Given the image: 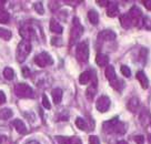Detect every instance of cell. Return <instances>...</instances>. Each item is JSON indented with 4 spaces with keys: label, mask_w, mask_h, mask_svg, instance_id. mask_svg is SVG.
<instances>
[{
    "label": "cell",
    "mask_w": 151,
    "mask_h": 144,
    "mask_svg": "<svg viewBox=\"0 0 151 144\" xmlns=\"http://www.w3.org/2000/svg\"><path fill=\"white\" fill-rule=\"evenodd\" d=\"M30 52H31V44H30V42L27 41V40H22L18 44V48H17V53H16L17 60L19 62H24L26 60V58L29 56Z\"/></svg>",
    "instance_id": "cell-1"
},
{
    "label": "cell",
    "mask_w": 151,
    "mask_h": 144,
    "mask_svg": "<svg viewBox=\"0 0 151 144\" xmlns=\"http://www.w3.org/2000/svg\"><path fill=\"white\" fill-rule=\"evenodd\" d=\"M14 93L18 98H32L33 97V90L28 84L26 83H18L14 87Z\"/></svg>",
    "instance_id": "cell-2"
},
{
    "label": "cell",
    "mask_w": 151,
    "mask_h": 144,
    "mask_svg": "<svg viewBox=\"0 0 151 144\" xmlns=\"http://www.w3.org/2000/svg\"><path fill=\"white\" fill-rule=\"evenodd\" d=\"M76 57L80 62H86L89 59V47L86 41L78 44L77 50H76Z\"/></svg>",
    "instance_id": "cell-3"
},
{
    "label": "cell",
    "mask_w": 151,
    "mask_h": 144,
    "mask_svg": "<svg viewBox=\"0 0 151 144\" xmlns=\"http://www.w3.org/2000/svg\"><path fill=\"white\" fill-rule=\"evenodd\" d=\"M82 33H83V27L78 22V19L75 18L73 19V27L70 32V44H73L78 41V39L82 36Z\"/></svg>",
    "instance_id": "cell-4"
},
{
    "label": "cell",
    "mask_w": 151,
    "mask_h": 144,
    "mask_svg": "<svg viewBox=\"0 0 151 144\" xmlns=\"http://www.w3.org/2000/svg\"><path fill=\"white\" fill-rule=\"evenodd\" d=\"M35 62H36V64H37L38 67L45 68V67H47V65L52 64V63H53V60H52V58L48 54L47 52H42V53L38 54V56L35 58Z\"/></svg>",
    "instance_id": "cell-5"
},
{
    "label": "cell",
    "mask_w": 151,
    "mask_h": 144,
    "mask_svg": "<svg viewBox=\"0 0 151 144\" xmlns=\"http://www.w3.org/2000/svg\"><path fill=\"white\" fill-rule=\"evenodd\" d=\"M96 107H97V110L99 112H101V113L107 112V110L110 107V99H109L108 97H106V95L100 97V98L98 99V101H97Z\"/></svg>",
    "instance_id": "cell-6"
},
{
    "label": "cell",
    "mask_w": 151,
    "mask_h": 144,
    "mask_svg": "<svg viewBox=\"0 0 151 144\" xmlns=\"http://www.w3.org/2000/svg\"><path fill=\"white\" fill-rule=\"evenodd\" d=\"M129 17L131 19L132 21V24H134V26H138V23L141 22V10L139 9L138 7H132L130 11H129Z\"/></svg>",
    "instance_id": "cell-7"
},
{
    "label": "cell",
    "mask_w": 151,
    "mask_h": 144,
    "mask_svg": "<svg viewBox=\"0 0 151 144\" xmlns=\"http://www.w3.org/2000/svg\"><path fill=\"white\" fill-rule=\"evenodd\" d=\"M98 39L101 41H113L116 39V33L111 30H104L98 34Z\"/></svg>",
    "instance_id": "cell-8"
},
{
    "label": "cell",
    "mask_w": 151,
    "mask_h": 144,
    "mask_svg": "<svg viewBox=\"0 0 151 144\" xmlns=\"http://www.w3.org/2000/svg\"><path fill=\"white\" fill-rule=\"evenodd\" d=\"M57 141L60 144H82L80 139L78 138H63V136H57Z\"/></svg>",
    "instance_id": "cell-9"
},
{
    "label": "cell",
    "mask_w": 151,
    "mask_h": 144,
    "mask_svg": "<svg viewBox=\"0 0 151 144\" xmlns=\"http://www.w3.org/2000/svg\"><path fill=\"white\" fill-rule=\"evenodd\" d=\"M118 117H114L112 120H110L108 122H104V130L107 132V133H111L114 131V128L117 125V123H118Z\"/></svg>",
    "instance_id": "cell-10"
},
{
    "label": "cell",
    "mask_w": 151,
    "mask_h": 144,
    "mask_svg": "<svg viewBox=\"0 0 151 144\" xmlns=\"http://www.w3.org/2000/svg\"><path fill=\"white\" fill-rule=\"evenodd\" d=\"M119 12V9H118V5L116 4V2H109L108 7H107V14H108L109 17H116Z\"/></svg>",
    "instance_id": "cell-11"
},
{
    "label": "cell",
    "mask_w": 151,
    "mask_h": 144,
    "mask_svg": "<svg viewBox=\"0 0 151 144\" xmlns=\"http://www.w3.org/2000/svg\"><path fill=\"white\" fill-rule=\"evenodd\" d=\"M20 36L24 38V40L29 41V39H31L33 37V30L26 26V27L20 29Z\"/></svg>",
    "instance_id": "cell-12"
},
{
    "label": "cell",
    "mask_w": 151,
    "mask_h": 144,
    "mask_svg": "<svg viewBox=\"0 0 151 144\" xmlns=\"http://www.w3.org/2000/svg\"><path fill=\"white\" fill-rule=\"evenodd\" d=\"M137 79L139 80V82H140L142 88L148 89V87H149V80L147 78V75H145V72H142V71L137 72Z\"/></svg>",
    "instance_id": "cell-13"
},
{
    "label": "cell",
    "mask_w": 151,
    "mask_h": 144,
    "mask_svg": "<svg viewBox=\"0 0 151 144\" xmlns=\"http://www.w3.org/2000/svg\"><path fill=\"white\" fill-rule=\"evenodd\" d=\"M12 125L16 128L17 132L20 133V134H24V133H27V128H26L24 123L21 121V120H14V121L12 122Z\"/></svg>",
    "instance_id": "cell-14"
},
{
    "label": "cell",
    "mask_w": 151,
    "mask_h": 144,
    "mask_svg": "<svg viewBox=\"0 0 151 144\" xmlns=\"http://www.w3.org/2000/svg\"><path fill=\"white\" fill-rule=\"evenodd\" d=\"M50 30L55 33H62L63 28H62L61 24L58 22L57 20L51 19V20H50Z\"/></svg>",
    "instance_id": "cell-15"
},
{
    "label": "cell",
    "mask_w": 151,
    "mask_h": 144,
    "mask_svg": "<svg viewBox=\"0 0 151 144\" xmlns=\"http://www.w3.org/2000/svg\"><path fill=\"white\" fill-rule=\"evenodd\" d=\"M51 95H52V100H53V102L56 103V104H59L60 101H61L62 99V90L59 88L57 89H53L51 92Z\"/></svg>",
    "instance_id": "cell-16"
},
{
    "label": "cell",
    "mask_w": 151,
    "mask_h": 144,
    "mask_svg": "<svg viewBox=\"0 0 151 144\" xmlns=\"http://www.w3.org/2000/svg\"><path fill=\"white\" fill-rule=\"evenodd\" d=\"M96 62L99 67H106L109 62V58L108 56H106L104 53H99L98 56L96 57Z\"/></svg>",
    "instance_id": "cell-17"
},
{
    "label": "cell",
    "mask_w": 151,
    "mask_h": 144,
    "mask_svg": "<svg viewBox=\"0 0 151 144\" xmlns=\"http://www.w3.org/2000/svg\"><path fill=\"white\" fill-rule=\"evenodd\" d=\"M120 22H121V26H122L124 29H129L132 27V21L128 14H122V16L120 17Z\"/></svg>",
    "instance_id": "cell-18"
},
{
    "label": "cell",
    "mask_w": 151,
    "mask_h": 144,
    "mask_svg": "<svg viewBox=\"0 0 151 144\" xmlns=\"http://www.w3.org/2000/svg\"><path fill=\"white\" fill-rule=\"evenodd\" d=\"M104 75H106V78L111 82L113 80H116V71H114V68L112 65H108L106 68V71H104Z\"/></svg>",
    "instance_id": "cell-19"
},
{
    "label": "cell",
    "mask_w": 151,
    "mask_h": 144,
    "mask_svg": "<svg viewBox=\"0 0 151 144\" xmlns=\"http://www.w3.org/2000/svg\"><path fill=\"white\" fill-rule=\"evenodd\" d=\"M139 99L138 98H131L128 102V110H130L131 112H136L139 107Z\"/></svg>",
    "instance_id": "cell-20"
},
{
    "label": "cell",
    "mask_w": 151,
    "mask_h": 144,
    "mask_svg": "<svg viewBox=\"0 0 151 144\" xmlns=\"http://www.w3.org/2000/svg\"><path fill=\"white\" fill-rule=\"evenodd\" d=\"M88 18H89L90 22L92 23V24H97V23L99 22V14H98V12L93 9L89 10V12H88Z\"/></svg>",
    "instance_id": "cell-21"
},
{
    "label": "cell",
    "mask_w": 151,
    "mask_h": 144,
    "mask_svg": "<svg viewBox=\"0 0 151 144\" xmlns=\"http://www.w3.org/2000/svg\"><path fill=\"white\" fill-rule=\"evenodd\" d=\"M90 80H91V75H90L89 71H85V72H82L79 77V82L80 84H87L90 82Z\"/></svg>",
    "instance_id": "cell-22"
},
{
    "label": "cell",
    "mask_w": 151,
    "mask_h": 144,
    "mask_svg": "<svg viewBox=\"0 0 151 144\" xmlns=\"http://www.w3.org/2000/svg\"><path fill=\"white\" fill-rule=\"evenodd\" d=\"M10 16L8 11H6L4 8H0V23H8Z\"/></svg>",
    "instance_id": "cell-23"
},
{
    "label": "cell",
    "mask_w": 151,
    "mask_h": 144,
    "mask_svg": "<svg viewBox=\"0 0 151 144\" xmlns=\"http://www.w3.org/2000/svg\"><path fill=\"white\" fill-rule=\"evenodd\" d=\"M11 31L9 30H7V29H4V28H0V38L1 39H4V40H9L10 38H11Z\"/></svg>",
    "instance_id": "cell-24"
},
{
    "label": "cell",
    "mask_w": 151,
    "mask_h": 144,
    "mask_svg": "<svg viewBox=\"0 0 151 144\" xmlns=\"http://www.w3.org/2000/svg\"><path fill=\"white\" fill-rule=\"evenodd\" d=\"M12 116V111L10 109H4L0 111V117L4 119V120H7V119H10Z\"/></svg>",
    "instance_id": "cell-25"
},
{
    "label": "cell",
    "mask_w": 151,
    "mask_h": 144,
    "mask_svg": "<svg viewBox=\"0 0 151 144\" xmlns=\"http://www.w3.org/2000/svg\"><path fill=\"white\" fill-rule=\"evenodd\" d=\"M4 77H5V79H7V80H12L14 78V70L11 69V68H6V69L4 70Z\"/></svg>",
    "instance_id": "cell-26"
},
{
    "label": "cell",
    "mask_w": 151,
    "mask_h": 144,
    "mask_svg": "<svg viewBox=\"0 0 151 144\" xmlns=\"http://www.w3.org/2000/svg\"><path fill=\"white\" fill-rule=\"evenodd\" d=\"M76 125L78 126V129H80L82 131H85L87 129V123H86V121L82 117H78L76 120Z\"/></svg>",
    "instance_id": "cell-27"
},
{
    "label": "cell",
    "mask_w": 151,
    "mask_h": 144,
    "mask_svg": "<svg viewBox=\"0 0 151 144\" xmlns=\"http://www.w3.org/2000/svg\"><path fill=\"white\" fill-rule=\"evenodd\" d=\"M113 132L119 133V134H123V133L126 132V125H124L123 123H121V122H118L116 128H114V131H113Z\"/></svg>",
    "instance_id": "cell-28"
},
{
    "label": "cell",
    "mask_w": 151,
    "mask_h": 144,
    "mask_svg": "<svg viewBox=\"0 0 151 144\" xmlns=\"http://www.w3.org/2000/svg\"><path fill=\"white\" fill-rule=\"evenodd\" d=\"M94 94H96V84H93V85L89 87V89L87 90V97H88L90 100L93 98Z\"/></svg>",
    "instance_id": "cell-29"
},
{
    "label": "cell",
    "mask_w": 151,
    "mask_h": 144,
    "mask_svg": "<svg viewBox=\"0 0 151 144\" xmlns=\"http://www.w3.org/2000/svg\"><path fill=\"white\" fill-rule=\"evenodd\" d=\"M121 73H122L126 78H129L131 75V71L128 68L127 65H121Z\"/></svg>",
    "instance_id": "cell-30"
},
{
    "label": "cell",
    "mask_w": 151,
    "mask_h": 144,
    "mask_svg": "<svg viewBox=\"0 0 151 144\" xmlns=\"http://www.w3.org/2000/svg\"><path fill=\"white\" fill-rule=\"evenodd\" d=\"M35 10H36L39 14H43V12H45L43 6L41 2H36V4H35Z\"/></svg>",
    "instance_id": "cell-31"
},
{
    "label": "cell",
    "mask_w": 151,
    "mask_h": 144,
    "mask_svg": "<svg viewBox=\"0 0 151 144\" xmlns=\"http://www.w3.org/2000/svg\"><path fill=\"white\" fill-rule=\"evenodd\" d=\"M42 105L46 109H50L51 107V105H50V103H49V100H48L47 95L46 94H43L42 95Z\"/></svg>",
    "instance_id": "cell-32"
},
{
    "label": "cell",
    "mask_w": 151,
    "mask_h": 144,
    "mask_svg": "<svg viewBox=\"0 0 151 144\" xmlns=\"http://www.w3.org/2000/svg\"><path fill=\"white\" fill-rule=\"evenodd\" d=\"M89 143L90 144H100L99 138L96 136V135H91L89 138Z\"/></svg>",
    "instance_id": "cell-33"
},
{
    "label": "cell",
    "mask_w": 151,
    "mask_h": 144,
    "mask_svg": "<svg viewBox=\"0 0 151 144\" xmlns=\"http://www.w3.org/2000/svg\"><path fill=\"white\" fill-rule=\"evenodd\" d=\"M134 141L137 144H143L145 143V138L142 135H137V136H134Z\"/></svg>",
    "instance_id": "cell-34"
},
{
    "label": "cell",
    "mask_w": 151,
    "mask_h": 144,
    "mask_svg": "<svg viewBox=\"0 0 151 144\" xmlns=\"http://www.w3.org/2000/svg\"><path fill=\"white\" fill-rule=\"evenodd\" d=\"M142 4L145 5V7H146L148 10H151V0H143Z\"/></svg>",
    "instance_id": "cell-35"
},
{
    "label": "cell",
    "mask_w": 151,
    "mask_h": 144,
    "mask_svg": "<svg viewBox=\"0 0 151 144\" xmlns=\"http://www.w3.org/2000/svg\"><path fill=\"white\" fill-rule=\"evenodd\" d=\"M6 102V94L2 91H0V104H4Z\"/></svg>",
    "instance_id": "cell-36"
},
{
    "label": "cell",
    "mask_w": 151,
    "mask_h": 144,
    "mask_svg": "<svg viewBox=\"0 0 151 144\" xmlns=\"http://www.w3.org/2000/svg\"><path fill=\"white\" fill-rule=\"evenodd\" d=\"M51 43L52 44H61V39H59V38H53Z\"/></svg>",
    "instance_id": "cell-37"
},
{
    "label": "cell",
    "mask_w": 151,
    "mask_h": 144,
    "mask_svg": "<svg viewBox=\"0 0 151 144\" xmlns=\"http://www.w3.org/2000/svg\"><path fill=\"white\" fill-rule=\"evenodd\" d=\"M97 2H98V4H99L100 6H107V5H109V1H108V0H98Z\"/></svg>",
    "instance_id": "cell-38"
},
{
    "label": "cell",
    "mask_w": 151,
    "mask_h": 144,
    "mask_svg": "<svg viewBox=\"0 0 151 144\" xmlns=\"http://www.w3.org/2000/svg\"><path fill=\"white\" fill-rule=\"evenodd\" d=\"M22 72H24V77H29V69H27V68H24V70H22Z\"/></svg>",
    "instance_id": "cell-39"
},
{
    "label": "cell",
    "mask_w": 151,
    "mask_h": 144,
    "mask_svg": "<svg viewBox=\"0 0 151 144\" xmlns=\"http://www.w3.org/2000/svg\"><path fill=\"white\" fill-rule=\"evenodd\" d=\"M27 144H39L38 142H36V141H30V142H28Z\"/></svg>",
    "instance_id": "cell-40"
},
{
    "label": "cell",
    "mask_w": 151,
    "mask_h": 144,
    "mask_svg": "<svg viewBox=\"0 0 151 144\" xmlns=\"http://www.w3.org/2000/svg\"><path fill=\"white\" fill-rule=\"evenodd\" d=\"M118 144H128V142H126V141H119Z\"/></svg>",
    "instance_id": "cell-41"
},
{
    "label": "cell",
    "mask_w": 151,
    "mask_h": 144,
    "mask_svg": "<svg viewBox=\"0 0 151 144\" xmlns=\"http://www.w3.org/2000/svg\"><path fill=\"white\" fill-rule=\"evenodd\" d=\"M2 143V138H1V136H0V144Z\"/></svg>",
    "instance_id": "cell-42"
},
{
    "label": "cell",
    "mask_w": 151,
    "mask_h": 144,
    "mask_svg": "<svg viewBox=\"0 0 151 144\" xmlns=\"http://www.w3.org/2000/svg\"><path fill=\"white\" fill-rule=\"evenodd\" d=\"M150 125H151V122H150Z\"/></svg>",
    "instance_id": "cell-43"
}]
</instances>
